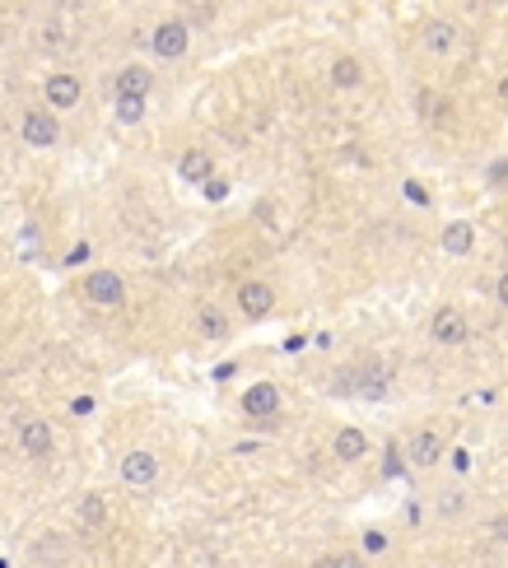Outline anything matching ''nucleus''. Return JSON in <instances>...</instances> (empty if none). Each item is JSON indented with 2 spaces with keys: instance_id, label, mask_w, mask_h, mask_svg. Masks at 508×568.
<instances>
[{
  "instance_id": "f257e3e1",
  "label": "nucleus",
  "mask_w": 508,
  "mask_h": 568,
  "mask_svg": "<svg viewBox=\"0 0 508 568\" xmlns=\"http://www.w3.org/2000/svg\"><path fill=\"white\" fill-rule=\"evenodd\" d=\"M19 131H24V145L33 150H52L56 140H61V126H56V117L47 108H33L24 112V121H19Z\"/></svg>"
},
{
  "instance_id": "f03ea898",
  "label": "nucleus",
  "mask_w": 508,
  "mask_h": 568,
  "mask_svg": "<svg viewBox=\"0 0 508 568\" xmlns=\"http://www.w3.org/2000/svg\"><path fill=\"white\" fill-rule=\"evenodd\" d=\"M187 43H192V28L182 24V19H168V24H159L154 37H150L154 56H164V61H177L182 52H187Z\"/></svg>"
},
{
  "instance_id": "7ed1b4c3",
  "label": "nucleus",
  "mask_w": 508,
  "mask_h": 568,
  "mask_svg": "<svg viewBox=\"0 0 508 568\" xmlns=\"http://www.w3.org/2000/svg\"><path fill=\"white\" fill-rule=\"evenodd\" d=\"M238 308H242V317L261 321V317L275 308V289H271V284H261V280H248V284L238 289Z\"/></svg>"
},
{
  "instance_id": "20e7f679",
  "label": "nucleus",
  "mask_w": 508,
  "mask_h": 568,
  "mask_svg": "<svg viewBox=\"0 0 508 568\" xmlns=\"http://www.w3.org/2000/svg\"><path fill=\"white\" fill-rule=\"evenodd\" d=\"M85 294L98 303V308H117L121 294H127V284H121L117 271H94V275L85 280Z\"/></svg>"
},
{
  "instance_id": "39448f33",
  "label": "nucleus",
  "mask_w": 508,
  "mask_h": 568,
  "mask_svg": "<svg viewBox=\"0 0 508 568\" xmlns=\"http://www.w3.org/2000/svg\"><path fill=\"white\" fill-rule=\"evenodd\" d=\"M121 480L135 484V490L154 484V480H159V461H154V452H127V457H121Z\"/></svg>"
},
{
  "instance_id": "423d86ee",
  "label": "nucleus",
  "mask_w": 508,
  "mask_h": 568,
  "mask_svg": "<svg viewBox=\"0 0 508 568\" xmlns=\"http://www.w3.org/2000/svg\"><path fill=\"white\" fill-rule=\"evenodd\" d=\"M242 410H248L252 419H271L280 410V392H275V382H257V387L242 392Z\"/></svg>"
},
{
  "instance_id": "0eeeda50",
  "label": "nucleus",
  "mask_w": 508,
  "mask_h": 568,
  "mask_svg": "<svg viewBox=\"0 0 508 568\" xmlns=\"http://www.w3.org/2000/svg\"><path fill=\"white\" fill-rule=\"evenodd\" d=\"M43 93H47V108H75L79 103V79L75 75H66V70H56V75H47V85H43Z\"/></svg>"
},
{
  "instance_id": "6e6552de",
  "label": "nucleus",
  "mask_w": 508,
  "mask_h": 568,
  "mask_svg": "<svg viewBox=\"0 0 508 568\" xmlns=\"http://www.w3.org/2000/svg\"><path fill=\"white\" fill-rule=\"evenodd\" d=\"M430 336H434L438 345H462V340H466V317H462L457 308H438L434 321H430Z\"/></svg>"
},
{
  "instance_id": "1a4fd4ad",
  "label": "nucleus",
  "mask_w": 508,
  "mask_h": 568,
  "mask_svg": "<svg viewBox=\"0 0 508 568\" xmlns=\"http://www.w3.org/2000/svg\"><path fill=\"white\" fill-rule=\"evenodd\" d=\"M19 448L29 457H47L52 452V424L47 419H29L24 429H19Z\"/></svg>"
},
{
  "instance_id": "9d476101",
  "label": "nucleus",
  "mask_w": 508,
  "mask_h": 568,
  "mask_svg": "<svg viewBox=\"0 0 508 568\" xmlns=\"http://www.w3.org/2000/svg\"><path fill=\"white\" fill-rule=\"evenodd\" d=\"M471 247H476L471 219H448V229H443V252H448V256H466Z\"/></svg>"
},
{
  "instance_id": "9b49d317",
  "label": "nucleus",
  "mask_w": 508,
  "mask_h": 568,
  "mask_svg": "<svg viewBox=\"0 0 508 568\" xmlns=\"http://www.w3.org/2000/svg\"><path fill=\"white\" fill-rule=\"evenodd\" d=\"M150 85H154V75L145 66H127V70L117 75V98H145Z\"/></svg>"
},
{
  "instance_id": "f8f14e48",
  "label": "nucleus",
  "mask_w": 508,
  "mask_h": 568,
  "mask_svg": "<svg viewBox=\"0 0 508 568\" xmlns=\"http://www.w3.org/2000/svg\"><path fill=\"white\" fill-rule=\"evenodd\" d=\"M453 43H457V24H448V19L424 24V52H448Z\"/></svg>"
},
{
  "instance_id": "ddd939ff",
  "label": "nucleus",
  "mask_w": 508,
  "mask_h": 568,
  "mask_svg": "<svg viewBox=\"0 0 508 568\" xmlns=\"http://www.w3.org/2000/svg\"><path fill=\"white\" fill-rule=\"evenodd\" d=\"M438 457H443V438H438V434H415L411 461H415V466H438Z\"/></svg>"
},
{
  "instance_id": "4468645a",
  "label": "nucleus",
  "mask_w": 508,
  "mask_h": 568,
  "mask_svg": "<svg viewBox=\"0 0 508 568\" xmlns=\"http://www.w3.org/2000/svg\"><path fill=\"white\" fill-rule=\"evenodd\" d=\"M364 452H369V438H364V429H340L336 434V457L340 461H359Z\"/></svg>"
},
{
  "instance_id": "2eb2a0df",
  "label": "nucleus",
  "mask_w": 508,
  "mask_h": 568,
  "mask_svg": "<svg viewBox=\"0 0 508 568\" xmlns=\"http://www.w3.org/2000/svg\"><path fill=\"white\" fill-rule=\"evenodd\" d=\"M177 173L187 177V182H206V177H210V154H206V150H192V154H182Z\"/></svg>"
},
{
  "instance_id": "dca6fc26",
  "label": "nucleus",
  "mask_w": 508,
  "mask_h": 568,
  "mask_svg": "<svg viewBox=\"0 0 508 568\" xmlns=\"http://www.w3.org/2000/svg\"><path fill=\"white\" fill-rule=\"evenodd\" d=\"M359 79H364V70H359L355 56H340L336 66H332V85H336V89H355Z\"/></svg>"
},
{
  "instance_id": "f3484780",
  "label": "nucleus",
  "mask_w": 508,
  "mask_h": 568,
  "mask_svg": "<svg viewBox=\"0 0 508 568\" xmlns=\"http://www.w3.org/2000/svg\"><path fill=\"white\" fill-rule=\"evenodd\" d=\"M196 327H201V336H206V340H219V336H229V321H225V312H219V308H201Z\"/></svg>"
},
{
  "instance_id": "a211bd4d",
  "label": "nucleus",
  "mask_w": 508,
  "mask_h": 568,
  "mask_svg": "<svg viewBox=\"0 0 508 568\" xmlns=\"http://www.w3.org/2000/svg\"><path fill=\"white\" fill-rule=\"evenodd\" d=\"M355 392H359V396H369V401H378L382 392H388V369H369V373L355 382Z\"/></svg>"
},
{
  "instance_id": "6ab92c4d",
  "label": "nucleus",
  "mask_w": 508,
  "mask_h": 568,
  "mask_svg": "<svg viewBox=\"0 0 508 568\" xmlns=\"http://www.w3.org/2000/svg\"><path fill=\"white\" fill-rule=\"evenodd\" d=\"M103 517H108V503L98 494H89L85 503H79V522H85V526H103Z\"/></svg>"
},
{
  "instance_id": "aec40b11",
  "label": "nucleus",
  "mask_w": 508,
  "mask_h": 568,
  "mask_svg": "<svg viewBox=\"0 0 508 568\" xmlns=\"http://www.w3.org/2000/svg\"><path fill=\"white\" fill-rule=\"evenodd\" d=\"M140 117H145V98H117V121L131 126V121H140Z\"/></svg>"
},
{
  "instance_id": "412c9836",
  "label": "nucleus",
  "mask_w": 508,
  "mask_h": 568,
  "mask_svg": "<svg viewBox=\"0 0 508 568\" xmlns=\"http://www.w3.org/2000/svg\"><path fill=\"white\" fill-rule=\"evenodd\" d=\"M382 471H388V480H401L406 461H401V448H397V442H388V452H382Z\"/></svg>"
},
{
  "instance_id": "4be33fe9",
  "label": "nucleus",
  "mask_w": 508,
  "mask_h": 568,
  "mask_svg": "<svg viewBox=\"0 0 508 568\" xmlns=\"http://www.w3.org/2000/svg\"><path fill=\"white\" fill-rule=\"evenodd\" d=\"M420 112H424V117H438V112H443V98H438V93H420Z\"/></svg>"
},
{
  "instance_id": "5701e85b",
  "label": "nucleus",
  "mask_w": 508,
  "mask_h": 568,
  "mask_svg": "<svg viewBox=\"0 0 508 568\" xmlns=\"http://www.w3.org/2000/svg\"><path fill=\"white\" fill-rule=\"evenodd\" d=\"M332 568H364V559L355 550H345V555H332Z\"/></svg>"
},
{
  "instance_id": "b1692460",
  "label": "nucleus",
  "mask_w": 508,
  "mask_h": 568,
  "mask_svg": "<svg viewBox=\"0 0 508 568\" xmlns=\"http://www.w3.org/2000/svg\"><path fill=\"white\" fill-rule=\"evenodd\" d=\"M382 545H388V536H382V531H369V536H364V550H369V555H378Z\"/></svg>"
},
{
  "instance_id": "393cba45",
  "label": "nucleus",
  "mask_w": 508,
  "mask_h": 568,
  "mask_svg": "<svg viewBox=\"0 0 508 568\" xmlns=\"http://www.w3.org/2000/svg\"><path fill=\"white\" fill-rule=\"evenodd\" d=\"M70 410H75V415H89V410H94V396H75Z\"/></svg>"
},
{
  "instance_id": "a878e982",
  "label": "nucleus",
  "mask_w": 508,
  "mask_h": 568,
  "mask_svg": "<svg viewBox=\"0 0 508 568\" xmlns=\"http://www.w3.org/2000/svg\"><path fill=\"white\" fill-rule=\"evenodd\" d=\"M66 261H70V266H79V261H89V247H85V242H75V247H70V256H66Z\"/></svg>"
},
{
  "instance_id": "bb28decb",
  "label": "nucleus",
  "mask_w": 508,
  "mask_h": 568,
  "mask_svg": "<svg viewBox=\"0 0 508 568\" xmlns=\"http://www.w3.org/2000/svg\"><path fill=\"white\" fill-rule=\"evenodd\" d=\"M406 196H411V200H415V206H430V196H424V191L415 187V182H411V187H406Z\"/></svg>"
},
{
  "instance_id": "cd10ccee",
  "label": "nucleus",
  "mask_w": 508,
  "mask_h": 568,
  "mask_svg": "<svg viewBox=\"0 0 508 568\" xmlns=\"http://www.w3.org/2000/svg\"><path fill=\"white\" fill-rule=\"evenodd\" d=\"M499 303H504V308H508V271L499 275Z\"/></svg>"
},
{
  "instance_id": "c85d7f7f",
  "label": "nucleus",
  "mask_w": 508,
  "mask_h": 568,
  "mask_svg": "<svg viewBox=\"0 0 508 568\" xmlns=\"http://www.w3.org/2000/svg\"><path fill=\"white\" fill-rule=\"evenodd\" d=\"M499 98H504V103H508V75H504V85H499Z\"/></svg>"
}]
</instances>
